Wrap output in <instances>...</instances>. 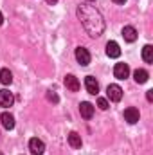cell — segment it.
<instances>
[{"label": "cell", "mask_w": 153, "mask_h": 155, "mask_svg": "<svg viewBox=\"0 0 153 155\" xmlns=\"http://www.w3.org/2000/svg\"><path fill=\"white\" fill-rule=\"evenodd\" d=\"M122 36L126 41H135L137 40V31H135V27H132V25H126L124 29H122Z\"/></svg>", "instance_id": "4fadbf2b"}, {"label": "cell", "mask_w": 153, "mask_h": 155, "mask_svg": "<svg viewBox=\"0 0 153 155\" xmlns=\"http://www.w3.org/2000/svg\"><path fill=\"white\" fill-rule=\"evenodd\" d=\"M69 144H70L72 148H81V144H83L81 135L76 134V132H70V134H69Z\"/></svg>", "instance_id": "9a60e30c"}, {"label": "cell", "mask_w": 153, "mask_h": 155, "mask_svg": "<svg viewBox=\"0 0 153 155\" xmlns=\"http://www.w3.org/2000/svg\"><path fill=\"white\" fill-rule=\"evenodd\" d=\"M65 87L70 90V92H77L79 90V81H77L76 76H72V74H69V76H65Z\"/></svg>", "instance_id": "8fae6325"}, {"label": "cell", "mask_w": 153, "mask_h": 155, "mask_svg": "<svg viewBox=\"0 0 153 155\" xmlns=\"http://www.w3.org/2000/svg\"><path fill=\"white\" fill-rule=\"evenodd\" d=\"M142 60L146 63H153V47L151 45H144L142 47Z\"/></svg>", "instance_id": "2e32d148"}, {"label": "cell", "mask_w": 153, "mask_h": 155, "mask_svg": "<svg viewBox=\"0 0 153 155\" xmlns=\"http://www.w3.org/2000/svg\"><path fill=\"white\" fill-rule=\"evenodd\" d=\"M0 123H2V126L5 130H13L15 128V117H13V114H9V112H4L0 116Z\"/></svg>", "instance_id": "30bf717a"}, {"label": "cell", "mask_w": 153, "mask_h": 155, "mask_svg": "<svg viewBox=\"0 0 153 155\" xmlns=\"http://www.w3.org/2000/svg\"><path fill=\"white\" fill-rule=\"evenodd\" d=\"M47 99H49V101H54V103H58V101H60V99H58V96H56L54 92H47Z\"/></svg>", "instance_id": "d6986e66"}, {"label": "cell", "mask_w": 153, "mask_h": 155, "mask_svg": "<svg viewBox=\"0 0 153 155\" xmlns=\"http://www.w3.org/2000/svg\"><path fill=\"white\" fill-rule=\"evenodd\" d=\"M133 78H135V81H137L139 85H142V83L148 81L150 74H148V71H144V69H137V71L133 72Z\"/></svg>", "instance_id": "5bb4252c"}, {"label": "cell", "mask_w": 153, "mask_h": 155, "mask_svg": "<svg viewBox=\"0 0 153 155\" xmlns=\"http://www.w3.org/2000/svg\"><path fill=\"white\" fill-rule=\"evenodd\" d=\"M2 24H4V15L0 13V25H2Z\"/></svg>", "instance_id": "603a6c76"}, {"label": "cell", "mask_w": 153, "mask_h": 155, "mask_svg": "<svg viewBox=\"0 0 153 155\" xmlns=\"http://www.w3.org/2000/svg\"><path fill=\"white\" fill-rule=\"evenodd\" d=\"M85 87H86V92L92 94V96H96V94L99 92V83H97V79H96L94 76L85 78Z\"/></svg>", "instance_id": "5b68a950"}, {"label": "cell", "mask_w": 153, "mask_h": 155, "mask_svg": "<svg viewBox=\"0 0 153 155\" xmlns=\"http://www.w3.org/2000/svg\"><path fill=\"white\" fill-rule=\"evenodd\" d=\"M29 150H31V153L33 155H41L43 152H45V144H43L41 139L33 137V139L29 141Z\"/></svg>", "instance_id": "277c9868"}, {"label": "cell", "mask_w": 153, "mask_h": 155, "mask_svg": "<svg viewBox=\"0 0 153 155\" xmlns=\"http://www.w3.org/2000/svg\"><path fill=\"white\" fill-rule=\"evenodd\" d=\"M56 2H58V0H47V4H50V5H54Z\"/></svg>", "instance_id": "7402d4cb"}, {"label": "cell", "mask_w": 153, "mask_h": 155, "mask_svg": "<svg viewBox=\"0 0 153 155\" xmlns=\"http://www.w3.org/2000/svg\"><path fill=\"white\" fill-rule=\"evenodd\" d=\"M115 4H121V5H124V4H126V0H114Z\"/></svg>", "instance_id": "44dd1931"}, {"label": "cell", "mask_w": 153, "mask_h": 155, "mask_svg": "<svg viewBox=\"0 0 153 155\" xmlns=\"http://www.w3.org/2000/svg\"><path fill=\"white\" fill-rule=\"evenodd\" d=\"M13 101H15V97H13V94H11L9 90H5V88H2V90H0V107H4V108H7V107H11V105H13Z\"/></svg>", "instance_id": "52a82bcc"}, {"label": "cell", "mask_w": 153, "mask_h": 155, "mask_svg": "<svg viewBox=\"0 0 153 155\" xmlns=\"http://www.w3.org/2000/svg\"><path fill=\"white\" fill-rule=\"evenodd\" d=\"M106 54H108V58H119L121 56V49H119L117 41H108L106 43Z\"/></svg>", "instance_id": "7c38bea8"}, {"label": "cell", "mask_w": 153, "mask_h": 155, "mask_svg": "<svg viewBox=\"0 0 153 155\" xmlns=\"http://www.w3.org/2000/svg\"><path fill=\"white\" fill-rule=\"evenodd\" d=\"M76 60H77V63H81L83 67H86V65L90 63V60H92L88 49H85V47H77L76 49Z\"/></svg>", "instance_id": "3957f363"}, {"label": "cell", "mask_w": 153, "mask_h": 155, "mask_svg": "<svg viewBox=\"0 0 153 155\" xmlns=\"http://www.w3.org/2000/svg\"><path fill=\"white\" fill-rule=\"evenodd\" d=\"M106 96H108L110 101L119 103V101L122 99V88H121L119 85H108V88H106Z\"/></svg>", "instance_id": "7a4b0ae2"}, {"label": "cell", "mask_w": 153, "mask_h": 155, "mask_svg": "<svg viewBox=\"0 0 153 155\" xmlns=\"http://www.w3.org/2000/svg\"><path fill=\"white\" fill-rule=\"evenodd\" d=\"M97 107H99L101 110H106V108H108L110 105H108V101H106L105 97H99V99H97Z\"/></svg>", "instance_id": "ac0fdd59"}, {"label": "cell", "mask_w": 153, "mask_h": 155, "mask_svg": "<svg viewBox=\"0 0 153 155\" xmlns=\"http://www.w3.org/2000/svg\"><path fill=\"white\" fill-rule=\"evenodd\" d=\"M130 74V67L126 65V63H115L114 67V76L117 79H126Z\"/></svg>", "instance_id": "8992f818"}, {"label": "cell", "mask_w": 153, "mask_h": 155, "mask_svg": "<svg viewBox=\"0 0 153 155\" xmlns=\"http://www.w3.org/2000/svg\"><path fill=\"white\" fill-rule=\"evenodd\" d=\"M139 117H141L139 110H137V108H133V107H130V108H126V110H124V119H126L130 124L139 123Z\"/></svg>", "instance_id": "ba28073f"}, {"label": "cell", "mask_w": 153, "mask_h": 155, "mask_svg": "<svg viewBox=\"0 0 153 155\" xmlns=\"http://www.w3.org/2000/svg\"><path fill=\"white\" fill-rule=\"evenodd\" d=\"M79 114L85 117V119H92V116H94V105L88 103V101H83L79 105Z\"/></svg>", "instance_id": "9c48e42d"}, {"label": "cell", "mask_w": 153, "mask_h": 155, "mask_svg": "<svg viewBox=\"0 0 153 155\" xmlns=\"http://www.w3.org/2000/svg\"><path fill=\"white\" fill-rule=\"evenodd\" d=\"M11 81H13V74H11V71H9V69H2V71H0V83H4V85H11Z\"/></svg>", "instance_id": "e0dca14e"}, {"label": "cell", "mask_w": 153, "mask_h": 155, "mask_svg": "<svg viewBox=\"0 0 153 155\" xmlns=\"http://www.w3.org/2000/svg\"><path fill=\"white\" fill-rule=\"evenodd\" d=\"M77 16L85 27V31L92 36V38H97L103 35L105 31V20H103V15L90 4H81L77 5Z\"/></svg>", "instance_id": "6da1fadb"}, {"label": "cell", "mask_w": 153, "mask_h": 155, "mask_svg": "<svg viewBox=\"0 0 153 155\" xmlns=\"http://www.w3.org/2000/svg\"><path fill=\"white\" fill-rule=\"evenodd\" d=\"M146 97H148V101H153V90H148L146 92Z\"/></svg>", "instance_id": "ffe728a7"}, {"label": "cell", "mask_w": 153, "mask_h": 155, "mask_svg": "<svg viewBox=\"0 0 153 155\" xmlns=\"http://www.w3.org/2000/svg\"><path fill=\"white\" fill-rule=\"evenodd\" d=\"M86 2H94V0H86Z\"/></svg>", "instance_id": "cb8c5ba5"}]
</instances>
